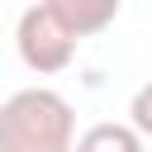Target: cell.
Here are the masks:
<instances>
[{
	"label": "cell",
	"instance_id": "1",
	"mask_svg": "<svg viewBox=\"0 0 152 152\" xmlns=\"http://www.w3.org/2000/svg\"><path fill=\"white\" fill-rule=\"evenodd\" d=\"M76 114L52 86H24L0 104V152H71Z\"/></svg>",
	"mask_w": 152,
	"mask_h": 152
},
{
	"label": "cell",
	"instance_id": "2",
	"mask_svg": "<svg viewBox=\"0 0 152 152\" xmlns=\"http://www.w3.org/2000/svg\"><path fill=\"white\" fill-rule=\"evenodd\" d=\"M14 48H19V62L38 76H57L76 62V38L62 28V19L43 5H28L14 24Z\"/></svg>",
	"mask_w": 152,
	"mask_h": 152
},
{
	"label": "cell",
	"instance_id": "3",
	"mask_svg": "<svg viewBox=\"0 0 152 152\" xmlns=\"http://www.w3.org/2000/svg\"><path fill=\"white\" fill-rule=\"evenodd\" d=\"M48 10L62 19V28H66L76 43L104 33V28L119 19V0H48Z\"/></svg>",
	"mask_w": 152,
	"mask_h": 152
},
{
	"label": "cell",
	"instance_id": "4",
	"mask_svg": "<svg viewBox=\"0 0 152 152\" xmlns=\"http://www.w3.org/2000/svg\"><path fill=\"white\" fill-rule=\"evenodd\" d=\"M71 152H142V138L128 124H90Z\"/></svg>",
	"mask_w": 152,
	"mask_h": 152
},
{
	"label": "cell",
	"instance_id": "5",
	"mask_svg": "<svg viewBox=\"0 0 152 152\" xmlns=\"http://www.w3.org/2000/svg\"><path fill=\"white\" fill-rule=\"evenodd\" d=\"M128 128L147 142L152 138V81H142L138 90H133V100H128Z\"/></svg>",
	"mask_w": 152,
	"mask_h": 152
}]
</instances>
